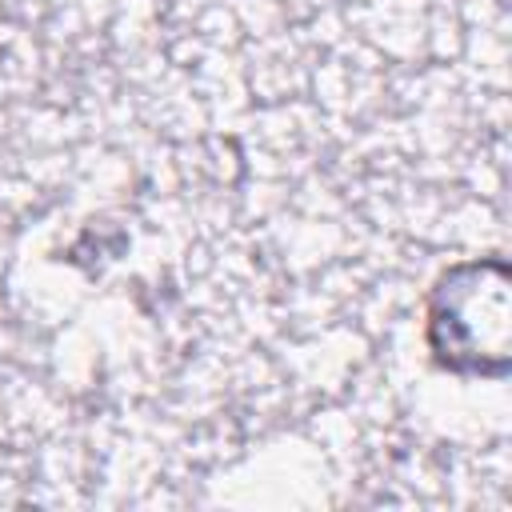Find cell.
Masks as SVG:
<instances>
[{
  "label": "cell",
  "instance_id": "obj_1",
  "mask_svg": "<svg viewBox=\"0 0 512 512\" xmlns=\"http://www.w3.org/2000/svg\"><path fill=\"white\" fill-rule=\"evenodd\" d=\"M508 268L468 264L444 276L432 300V348L448 368L500 372L508 344Z\"/></svg>",
  "mask_w": 512,
  "mask_h": 512
}]
</instances>
